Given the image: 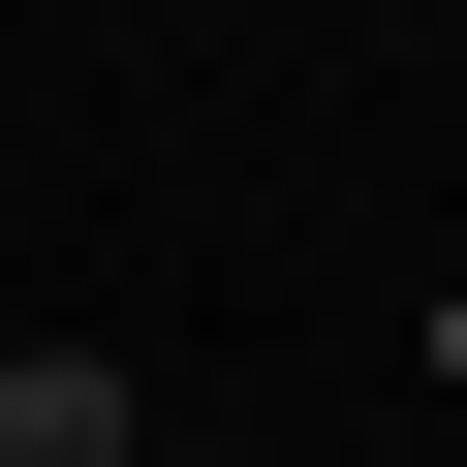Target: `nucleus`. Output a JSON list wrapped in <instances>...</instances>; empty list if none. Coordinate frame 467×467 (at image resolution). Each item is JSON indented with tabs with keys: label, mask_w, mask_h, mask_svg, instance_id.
<instances>
[{
	"label": "nucleus",
	"mask_w": 467,
	"mask_h": 467,
	"mask_svg": "<svg viewBox=\"0 0 467 467\" xmlns=\"http://www.w3.org/2000/svg\"><path fill=\"white\" fill-rule=\"evenodd\" d=\"M0 467H156V405H125V343H0Z\"/></svg>",
	"instance_id": "obj_1"
}]
</instances>
